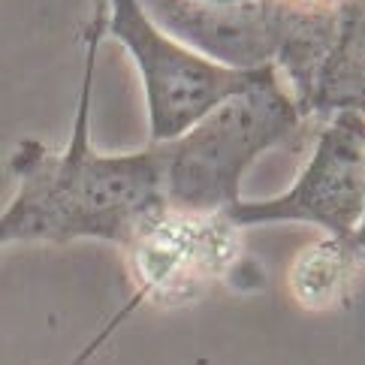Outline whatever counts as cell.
Here are the masks:
<instances>
[{
    "instance_id": "1",
    "label": "cell",
    "mask_w": 365,
    "mask_h": 365,
    "mask_svg": "<svg viewBox=\"0 0 365 365\" xmlns=\"http://www.w3.org/2000/svg\"><path fill=\"white\" fill-rule=\"evenodd\" d=\"M106 40V4L91 9L76 97L73 136L61 151L36 139L19 142L9 158L16 193L0 212V251L9 245L106 242L127 251L166 212L160 151L103 154L91 142V94L97 51Z\"/></svg>"
},
{
    "instance_id": "2",
    "label": "cell",
    "mask_w": 365,
    "mask_h": 365,
    "mask_svg": "<svg viewBox=\"0 0 365 365\" xmlns=\"http://www.w3.org/2000/svg\"><path fill=\"white\" fill-rule=\"evenodd\" d=\"M305 115L275 67H263L185 133L158 145L166 208L227 215L242 200V178L259 158L290 139Z\"/></svg>"
},
{
    "instance_id": "3",
    "label": "cell",
    "mask_w": 365,
    "mask_h": 365,
    "mask_svg": "<svg viewBox=\"0 0 365 365\" xmlns=\"http://www.w3.org/2000/svg\"><path fill=\"white\" fill-rule=\"evenodd\" d=\"M106 36L127 51L139 73L148 112V145L181 136L259 73L230 70L202 58L169 36L139 0H106Z\"/></svg>"
},
{
    "instance_id": "4",
    "label": "cell",
    "mask_w": 365,
    "mask_h": 365,
    "mask_svg": "<svg viewBox=\"0 0 365 365\" xmlns=\"http://www.w3.org/2000/svg\"><path fill=\"white\" fill-rule=\"evenodd\" d=\"M239 232L242 230L232 227L227 215H185L166 208L124 251L130 281H133V299L112 320L109 329L100 332L82 356H76L73 365H85L88 356L106 341L115 326L130 317L136 305L190 302L215 284L232 281L245 266Z\"/></svg>"
},
{
    "instance_id": "5",
    "label": "cell",
    "mask_w": 365,
    "mask_h": 365,
    "mask_svg": "<svg viewBox=\"0 0 365 365\" xmlns=\"http://www.w3.org/2000/svg\"><path fill=\"white\" fill-rule=\"evenodd\" d=\"M365 212V115L323 118L302 173L281 197L239 200L227 212L236 230L308 224L332 239H350Z\"/></svg>"
},
{
    "instance_id": "6",
    "label": "cell",
    "mask_w": 365,
    "mask_h": 365,
    "mask_svg": "<svg viewBox=\"0 0 365 365\" xmlns=\"http://www.w3.org/2000/svg\"><path fill=\"white\" fill-rule=\"evenodd\" d=\"M139 4L178 43L242 73L275 67L293 21V6L284 0H259L251 6H208L197 0Z\"/></svg>"
},
{
    "instance_id": "7",
    "label": "cell",
    "mask_w": 365,
    "mask_h": 365,
    "mask_svg": "<svg viewBox=\"0 0 365 365\" xmlns=\"http://www.w3.org/2000/svg\"><path fill=\"white\" fill-rule=\"evenodd\" d=\"M296 106L305 121L335 112L365 115V0H344L329 12L320 61Z\"/></svg>"
},
{
    "instance_id": "8",
    "label": "cell",
    "mask_w": 365,
    "mask_h": 365,
    "mask_svg": "<svg viewBox=\"0 0 365 365\" xmlns=\"http://www.w3.org/2000/svg\"><path fill=\"white\" fill-rule=\"evenodd\" d=\"M362 259L350 239L323 236L302 247L287 272V290L305 311H332L347 302Z\"/></svg>"
},
{
    "instance_id": "9",
    "label": "cell",
    "mask_w": 365,
    "mask_h": 365,
    "mask_svg": "<svg viewBox=\"0 0 365 365\" xmlns=\"http://www.w3.org/2000/svg\"><path fill=\"white\" fill-rule=\"evenodd\" d=\"M287 6H296V9H308V12H326V9H335L341 6L344 0H284Z\"/></svg>"
},
{
    "instance_id": "10",
    "label": "cell",
    "mask_w": 365,
    "mask_h": 365,
    "mask_svg": "<svg viewBox=\"0 0 365 365\" xmlns=\"http://www.w3.org/2000/svg\"><path fill=\"white\" fill-rule=\"evenodd\" d=\"M197 4H208V6H251L259 0H197Z\"/></svg>"
},
{
    "instance_id": "11",
    "label": "cell",
    "mask_w": 365,
    "mask_h": 365,
    "mask_svg": "<svg viewBox=\"0 0 365 365\" xmlns=\"http://www.w3.org/2000/svg\"><path fill=\"white\" fill-rule=\"evenodd\" d=\"M106 4V0H91V9H97V6H103Z\"/></svg>"
}]
</instances>
